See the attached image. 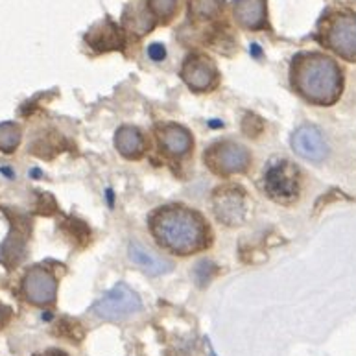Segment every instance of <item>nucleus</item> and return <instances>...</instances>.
I'll use <instances>...</instances> for the list:
<instances>
[{
  "mask_svg": "<svg viewBox=\"0 0 356 356\" xmlns=\"http://www.w3.org/2000/svg\"><path fill=\"white\" fill-rule=\"evenodd\" d=\"M292 146L296 154L310 161H321L327 155V144L323 140V135L314 126H301L293 134Z\"/></svg>",
  "mask_w": 356,
  "mask_h": 356,
  "instance_id": "10",
  "label": "nucleus"
},
{
  "mask_svg": "<svg viewBox=\"0 0 356 356\" xmlns=\"http://www.w3.org/2000/svg\"><path fill=\"white\" fill-rule=\"evenodd\" d=\"M159 143L166 154L181 157L186 155L192 148V137L185 128H181L177 124H165L159 129Z\"/></svg>",
  "mask_w": 356,
  "mask_h": 356,
  "instance_id": "12",
  "label": "nucleus"
},
{
  "mask_svg": "<svg viewBox=\"0 0 356 356\" xmlns=\"http://www.w3.org/2000/svg\"><path fill=\"white\" fill-rule=\"evenodd\" d=\"M213 205L216 218L225 225L242 223L245 216V194L240 186H223L214 192Z\"/></svg>",
  "mask_w": 356,
  "mask_h": 356,
  "instance_id": "8",
  "label": "nucleus"
},
{
  "mask_svg": "<svg viewBox=\"0 0 356 356\" xmlns=\"http://www.w3.org/2000/svg\"><path fill=\"white\" fill-rule=\"evenodd\" d=\"M21 143V128L13 122L0 124V149L10 154Z\"/></svg>",
  "mask_w": 356,
  "mask_h": 356,
  "instance_id": "15",
  "label": "nucleus"
},
{
  "mask_svg": "<svg viewBox=\"0 0 356 356\" xmlns=\"http://www.w3.org/2000/svg\"><path fill=\"white\" fill-rule=\"evenodd\" d=\"M181 78L192 90H211L218 83V69L211 58L205 56H188L181 67Z\"/></svg>",
  "mask_w": 356,
  "mask_h": 356,
  "instance_id": "7",
  "label": "nucleus"
},
{
  "mask_svg": "<svg viewBox=\"0 0 356 356\" xmlns=\"http://www.w3.org/2000/svg\"><path fill=\"white\" fill-rule=\"evenodd\" d=\"M214 271V266L211 264V262H200L197 264V268L194 270V277H196L197 284H205V282H209V279H211V275H213Z\"/></svg>",
  "mask_w": 356,
  "mask_h": 356,
  "instance_id": "18",
  "label": "nucleus"
},
{
  "mask_svg": "<svg viewBox=\"0 0 356 356\" xmlns=\"http://www.w3.org/2000/svg\"><path fill=\"white\" fill-rule=\"evenodd\" d=\"M290 83L314 106H332L343 90V74L334 59L319 52H301L290 65Z\"/></svg>",
  "mask_w": 356,
  "mask_h": 356,
  "instance_id": "2",
  "label": "nucleus"
},
{
  "mask_svg": "<svg viewBox=\"0 0 356 356\" xmlns=\"http://www.w3.org/2000/svg\"><path fill=\"white\" fill-rule=\"evenodd\" d=\"M264 186H266L268 196L273 197L275 202H293L299 196V188H301L298 166H293L288 161L271 163L264 176Z\"/></svg>",
  "mask_w": 356,
  "mask_h": 356,
  "instance_id": "6",
  "label": "nucleus"
},
{
  "mask_svg": "<svg viewBox=\"0 0 356 356\" xmlns=\"http://www.w3.org/2000/svg\"><path fill=\"white\" fill-rule=\"evenodd\" d=\"M143 309V301L128 284H117L92 305V314L106 321H122Z\"/></svg>",
  "mask_w": 356,
  "mask_h": 356,
  "instance_id": "5",
  "label": "nucleus"
},
{
  "mask_svg": "<svg viewBox=\"0 0 356 356\" xmlns=\"http://www.w3.org/2000/svg\"><path fill=\"white\" fill-rule=\"evenodd\" d=\"M233 13L236 24L244 30L261 32L266 28V0H236Z\"/></svg>",
  "mask_w": 356,
  "mask_h": 356,
  "instance_id": "11",
  "label": "nucleus"
},
{
  "mask_svg": "<svg viewBox=\"0 0 356 356\" xmlns=\"http://www.w3.org/2000/svg\"><path fill=\"white\" fill-rule=\"evenodd\" d=\"M177 8V0H148V10L152 15L159 17L163 22H168L174 17Z\"/></svg>",
  "mask_w": 356,
  "mask_h": 356,
  "instance_id": "16",
  "label": "nucleus"
},
{
  "mask_svg": "<svg viewBox=\"0 0 356 356\" xmlns=\"http://www.w3.org/2000/svg\"><path fill=\"white\" fill-rule=\"evenodd\" d=\"M148 56L154 61H163V59L166 58V50L165 47L161 43H154V44H149L148 47Z\"/></svg>",
  "mask_w": 356,
  "mask_h": 356,
  "instance_id": "19",
  "label": "nucleus"
},
{
  "mask_svg": "<svg viewBox=\"0 0 356 356\" xmlns=\"http://www.w3.org/2000/svg\"><path fill=\"white\" fill-rule=\"evenodd\" d=\"M115 146L126 159H140L146 149V140L137 128L122 126L115 135Z\"/></svg>",
  "mask_w": 356,
  "mask_h": 356,
  "instance_id": "14",
  "label": "nucleus"
},
{
  "mask_svg": "<svg viewBox=\"0 0 356 356\" xmlns=\"http://www.w3.org/2000/svg\"><path fill=\"white\" fill-rule=\"evenodd\" d=\"M129 259L137 264L143 271H146L148 275H163V273H168L172 271V264L161 257L154 255L152 251L146 250L144 245H140L138 242L129 244Z\"/></svg>",
  "mask_w": 356,
  "mask_h": 356,
  "instance_id": "13",
  "label": "nucleus"
},
{
  "mask_svg": "<svg viewBox=\"0 0 356 356\" xmlns=\"http://www.w3.org/2000/svg\"><path fill=\"white\" fill-rule=\"evenodd\" d=\"M205 165L218 176H233L242 174L250 168L251 155L242 144L222 140L214 143L203 155Z\"/></svg>",
  "mask_w": 356,
  "mask_h": 356,
  "instance_id": "4",
  "label": "nucleus"
},
{
  "mask_svg": "<svg viewBox=\"0 0 356 356\" xmlns=\"http://www.w3.org/2000/svg\"><path fill=\"white\" fill-rule=\"evenodd\" d=\"M149 231L163 250L192 255L211 245V229L197 211L185 205H166L149 214Z\"/></svg>",
  "mask_w": 356,
  "mask_h": 356,
  "instance_id": "1",
  "label": "nucleus"
},
{
  "mask_svg": "<svg viewBox=\"0 0 356 356\" xmlns=\"http://www.w3.org/2000/svg\"><path fill=\"white\" fill-rule=\"evenodd\" d=\"M222 0H192V8L200 15H213L220 10Z\"/></svg>",
  "mask_w": 356,
  "mask_h": 356,
  "instance_id": "17",
  "label": "nucleus"
},
{
  "mask_svg": "<svg viewBox=\"0 0 356 356\" xmlns=\"http://www.w3.org/2000/svg\"><path fill=\"white\" fill-rule=\"evenodd\" d=\"M22 292H24L30 303L44 307V305H50L56 301L58 282H56V277L50 271L41 266H35L24 275Z\"/></svg>",
  "mask_w": 356,
  "mask_h": 356,
  "instance_id": "9",
  "label": "nucleus"
},
{
  "mask_svg": "<svg viewBox=\"0 0 356 356\" xmlns=\"http://www.w3.org/2000/svg\"><path fill=\"white\" fill-rule=\"evenodd\" d=\"M319 41L340 58L356 61V13L334 11L319 21Z\"/></svg>",
  "mask_w": 356,
  "mask_h": 356,
  "instance_id": "3",
  "label": "nucleus"
}]
</instances>
